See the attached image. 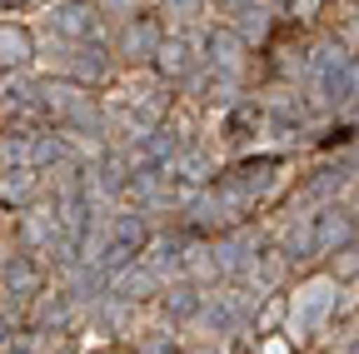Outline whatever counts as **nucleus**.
<instances>
[{
    "label": "nucleus",
    "mask_w": 359,
    "mask_h": 354,
    "mask_svg": "<svg viewBox=\"0 0 359 354\" xmlns=\"http://www.w3.org/2000/svg\"><path fill=\"white\" fill-rule=\"evenodd\" d=\"M325 15V0H290V20H299V25H314Z\"/></svg>",
    "instance_id": "1"
},
{
    "label": "nucleus",
    "mask_w": 359,
    "mask_h": 354,
    "mask_svg": "<svg viewBox=\"0 0 359 354\" xmlns=\"http://www.w3.org/2000/svg\"><path fill=\"white\" fill-rule=\"evenodd\" d=\"M255 354H294V349H290V339L269 334V339H255Z\"/></svg>",
    "instance_id": "2"
}]
</instances>
